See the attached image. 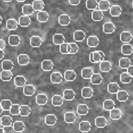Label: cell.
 Returning <instances> with one entry per match:
<instances>
[{
	"instance_id": "13",
	"label": "cell",
	"mask_w": 133,
	"mask_h": 133,
	"mask_svg": "<svg viewBox=\"0 0 133 133\" xmlns=\"http://www.w3.org/2000/svg\"><path fill=\"white\" fill-rule=\"evenodd\" d=\"M18 21L13 18L7 19L6 22V27L9 31H15L18 28Z\"/></svg>"
},
{
	"instance_id": "57",
	"label": "cell",
	"mask_w": 133,
	"mask_h": 133,
	"mask_svg": "<svg viewBox=\"0 0 133 133\" xmlns=\"http://www.w3.org/2000/svg\"><path fill=\"white\" fill-rule=\"evenodd\" d=\"M4 57H5V52H4V50L0 49V60L3 59Z\"/></svg>"
},
{
	"instance_id": "4",
	"label": "cell",
	"mask_w": 133,
	"mask_h": 133,
	"mask_svg": "<svg viewBox=\"0 0 133 133\" xmlns=\"http://www.w3.org/2000/svg\"><path fill=\"white\" fill-rule=\"evenodd\" d=\"M31 19L29 16L22 15L18 19V24L22 27H27L31 24Z\"/></svg>"
},
{
	"instance_id": "41",
	"label": "cell",
	"mask_w": 133,
	"mask_h": 133,
	"mask_svg": "<svg viewBox=\"0 0 133 133\" xmlns=\"http://www.w3.org/2000/svg\"><path fill=\"white\" fill-rule=\"evenodd\" d=\"M22 10L23 15L27 16L32 15L33 14L34 11H35L33 7V5H31V4H25L22 6Z\"/></svg>"
},
{
	"instance_id": "28",
	"label": "cell",
	"mask_w": 133,
	"mask_h": 133,
	"mask_svg": "<svg viewBox=\"0 0 133 133\" xmlns=\"http://www.w3.org/2000/svg\"><path fill=\"white\" fill-rule=\"evenodd\" d=\"M91 129V125L88 121H82L79 123V130L82 132H89Z\"/></svg>"
},
{
	"instance_id": "55",
	"label": "cell",
	"mask_w": 133,
	"mask_h": 133,
	"mask_svg": "<svg viewBox=\"0 0 133 133\" xmlns=\"http://www.w3.org/2000/svg\"><path fill=\"white\" fill-rule=\"evenodd\" d=\"M6 47V43L3 39H0V49L4 50Z\"/></svg>"
},
{
	"instance_id": "24",
	"label": "cell",
	"mask_w": 133,
	"mask_h": 133,
	"mask_svg": "<svg viewBox=\"0 0 133 133\" xmlns=\"http://www.w3.org/2000/svg\"><path fill=\"white\" fill-rule=\"evenodd\" d=\"M53 66H54V64L53 62L49 59L44 60L41 63L42 70L45 71H51L53 68Z\"/></svg>"
},
{
	"instance_id": "11",
	"label": "cell",
	"mask_w": 133,
	"mask_h": 133,
	"mask_svg": "<svg viewBox=\"0 0 133 133\" xmlns=\"http://www.w3.org/2000/svg\"><path fill=\"white\" fill-rule=\"evenodd\" d=\"M63 76L61 73L59 71L53 72L50 75V81L53 84H59L62 82Z\"/></svg>"
},
{
	"instance_id": "20",
	"label": "cell",
	"mask_w": 133,
	"mask_h": 133,
	"mask_svg": "<svg viewBox=\"0 0 133 133\" xmlns=\"http://www.w3.org/2000/svg\"><path fill=\"white\" fill-rule=\"evenodd\" d=\"M57 118L56 115L52 114H47L45 116V123L48 126H53L56 124Z\"/></svg>"
},
{
	"instance_id": "47",
	"label": "cell",
	"mask_w": 133,
	"mask_h": 133,
	"mask_svg": "<svg viewBox=\"0 0 133 133\" xmlns=\"http://www.w3.org/2000/svg\"><path fill=\"white\" fill-rule=\"evenodd\" d=\"M71 50V46L70 43H65L61 44L59 47V51L62 54H69Z\"/></svg>"
},
{
	"instance_id": "29",
	"label": "cell",
	"mask_w": 133,
	"mask_h": 133,
	"mask_svg": "<svg viewBox=\"0 0 133 133\" xmlns=\"http://www.w3.org/2000/svg\"><path fill=\"white\" fill-rule=\"evenodd\" d=\"M76 93L73 90L66 89L64 90L63 97L64 99L66 100V101H72V100L74 99Z\"/></svg>"
},
{
	"instance_id": "56",
	"label": "cell",
	"mask_w": 133,
	"mask_h": 133,
	"mask_svg": "<svg viewBox=\"0 0 133 133\" xmlns=\"http://www.w3.org/2000/svg\"><path fill=\"white\" fill-rule=\"evenodd\" d=\"M126 70H127V72L133 77V65H130Z\"/></svg>"
},
{
	"instance_id": "21",
	"label": "cell",
	"mask_w": 133,
	"mask_h": 133,
	"mask_svg": "<svg viewBox=\"0 0 133 133\" xmlns=\"http://www.w3.org/2000/svg\"><path fill=\"white\" fill-rule=\"evenodd\" d=\"M64 120L67 123H73L76 120V115L73 112H66L64 115Z\"/></svg>"
},
{
	"instance_id": "46",
	"label": "cell",
	"mask_w": 133,
	"mask_h": 133,
	"mask_svg": "<svg viewBox=\"0 0 133 133\" xmlns=\"http://www.w3.org/2000/svg\"><path fill=\"white\" fill-rule=\"evenodd\" d=\"M31 112V109L28 105H20V115L22 117H27L30 115Z\"/></svg>"
},
{
	"instance_id": "18",
	"label": "cell",
	"mask_w": 133,
	"mask_h": 133,
	"mask_svg": "<svg viewBox=\"0 0 133 133\" xmlns=\"http://www.w3.org/2000/svg\"><path fill=\"white\" fill-rule=\"evenodd\" d=\"M49 14L46 11L40 10V11H39V12L37 14V19L38 22H40V23L46 22L49 19Z\"/></svg>"
},
{
	"instance_id": "6",
	"label": "cell",
	"mask_w": 133,
	"mask_h": 133,
	"mask_svg": "<svg viewBox=\"0 0 133 133\" xmlns=\"http://www.w3.org/2000/svg\"><path fill=\"white\" fill-rule=\"evenodd\" d=\"M81 94L82 97L84 99H89L93 97L94 94V91L92 88L89 87H83L81 90Z\"/></svg>"
},
{
	"instance_id": "43",
	"label": "cell",
	"mask_w": 133,
	"mask_h": 133,
	"mask_svg": "<svg viewBox=\"0 0 133 133\" xmlns=\"http://www.w3.org/2000/svg\"><path fill=\"white\" fill-rule=\"evenodd\" d=\"M32 5L35 11H40L44 9L45 4L43 0H34L33 1Z\"/></svg>"
},
{
	"instance_id": "2",
	"label": "cell",
	"mask_w": 133,
	"mask_h": 133,
	"mask_svg": "<svg viewBox=\"0 0 133 133\" xmlns=\"http://www.w3.org/2000/svg\"><path fill=\"white\" fill-rule=\"evenodd\" d=\"M104 16V14L103 13V11H102L100 9L93 10L91 13V18L95 22H100L102 20Z\"/></svg>"
},
{
	"instance_id": "30",
	"label": "cell",
	"mask_w": 133,
	"mask_h": 133,
	"mask_svg": "<svg viewBox=\"0 0 133 133\" xmlns=\"http://www.w3.org/2000/svg\"><path fill=\"white\" fill-rule=\"evenodd\" d=\"M65 41V37L63 34L57 33L53 36V43L55 45H60Z\"/></svg>"
},
{
	"instance_id": "33",
	"label": "cell",
	"mask_w": 133,
	"mask_h": 133,
	"mask_svg": "<svg viewBox=\"0 0 133 133\" xmlns=\"http://www.w3.org/2000/svg\"><path fill=\"white\" fill-rule=\"evenodd\" d=\"M48 97L44 94H39L36 96V103L39 105H44L48 103Z\"/></svg>"
},
{
	"instance_id": "7",
	"label": "cell",
	"mask_w": 133,
	"mask_h": 133,
	"mask_svg": "<svg viewBox=\"0 0 133 133\" xmlns=\"http://www.w3.org/2000/svg\"><path fill=\"white\" fill-rule=\"evenodd\" d=\"M99 38L96 36L91 35L87 39V44L89 48H96L99 44Z\"/></svg>"
},
{
	"instance_id": "8",
	"label": "cell",
	"mask_w": 133,
	"mask_h": 133,
	"mask_svg": "<svg viewBox=\"0 0 133 133\" xmlns=\"http://www.w3.org/2000/svg\"><path fill=\"white\" fill-rule=\"evenodd\" d=\"M99 68L102 72H109L112 68V64L110 61H102L100 62Z\"/></svg>"
},
{
	"instance_id": "17",
	"label": "cell",
	"mask_w": 133,
	"mask_h": 133,
	"mask_svg": "<svg viewBox=\"0 0 133 133\" xmlns=\"http://www.w3.org/2000/svg\"><path fill=\"white\" fill-rule=\"evenodd\" d=\"M36 88L33 84H26L23 87V94L26 96H33L35 93Z\"/></svg>"
},
{
	"instance_id": "59",
	"label": "cell",
	"mask_w": 133,
	"mask_h": 133,
	"mask_svg": "<svg viewBox=\"0 0 133 133\" xmlns=\"http://www.w3.org/2000/svg\"><path fill=\"white\" fill-rule=\"evenodd\" d=\"M0 133H4L3 128H1V127H0Z\"/></svg>"
},
{
	"instance_id": "63",
	"label": "cell",
	"mask_w": 133,
	"mask_h": 133,
	"mask_svg": "<svg viewBox=\"0 0 133 133\" xmlns=\"http://www.w3.org/2000/svg\"><path fill=\"white\" fill-rule=\"evenodd\" d=\"M1 125H1V118H0V127H1Z\"/></svg>"
},
{
	"instance_id": "27",
	"label": "cell",
	"mask_w": 133,
	"mask_h": 133,
	"mask_svg": "<svg viewBox=\"0 0 133 133\" xmlns=\"http://www.w3.org/2000/svg\"><path fill=\"white\" fill-rule=\"evenodd\" d=\"M73 38L76 42H83L86 38V33L82 30H77L73 33Z\"/></svg>"
},
{
	"instance_id": "48",
	"label": "cell",
	"mask_w": 133,
	"mask_h": 133,
	"mask_svg": "<svg viewBox=\"0 0 133 133\" xmlns=\"http://www.w3.org/2000/svg\"><path fill=\"white\" fill-rule=\"evenodd\" d=\"M86 8L88 10H95L98 8L99 2L96 0H87L86 1Z\"/></svg>"
},
{
	"instance_id": "39",
	"label": "cell",
	"mask_w": 133,
	"mask_h": 133,
	"mask_svg": "<svg viewBox=\"0 0 133 133\" xmlns=\"http://www.w3.org/2000/svg\"><path fill=\"white\" fill-rule=\"evenodd\" d=\"M131 64V61L127 57H122L119 61V66L121 69H127Z\"/></svg>"
},
{
	"instance_id": "50",
	"label": "cell",
	"mask_w": 133,
	"mask_h": 133,
	"mask_svg": "<svg viewBox=\"0 0 133 133\" xmlns=\"http://www.w3.org/2000/svg\"><path fill=\"white\" fill-rule=\"evenodd\" d=\"M0 104H1L4 111H9L12 105H13V103L9 99H3L1 101Z\"/></svg>"
},
{
	"instance_id": "19",
	"label": "cell",
	"mask_w": 133,
	"mask_h": 133,
	"mask_svg": "<svg viewBox=\"0 0 133 133\" xmlns=\"http://www.w3.org/2000/svg\"><path fill=\"white\" fill-rule=\"evenodd\" d=\"M26 77L23 75H17L14 79V84L16 87H23L26 84Z\"/></svg>"
},
{
	"instance_id": "42",
	"label": "cell",
	"mask_w": 133,
	"mask_h": 133,
	"mask_svg": "<svg viewBox=\"0 0 133 133\" xmlns=\"http://www.w3.org/2000/svg\"><path fill=\"white\" fill-rule=\"evenodd\" d=\"M132 77L126 71L121 73L120 75V81L123 84H129L132 81Z\"/></svg>"
},
{
	"instance_id": "51",
	"label": "cell",
	"mask_w": 133,
	"mask_h": 133,
	"mask_svg": "<svg viewBox=\"0 0 133 133\" xmlns=\"http://www.w3.org/2000/svg\"><path fill=\"white\" fill-rule=\"evenodd\" d=\"M10 114L13 116H18L20 115V105L18 104H13L10 107Z\"/></svg>"
},
{
	"instance_id": "10",
	"label": "cell",
	"mask_w": 133,
	"mask_h": 133,
	"mask_svg": "<svg viewBox=\"0 0 133 133\" xmlns=\"http://www.w3.org/2000/svg\"><path fill=\"white\" fill-rule=\"evenodd\" d=\"M123 10L119 5H114L111 6L110 9V14L113 17H119L122 14Z\"/></svg>"
},
{
	"instance_id": "9",
	"label": "cell",
	"mask_w": 133,
	"mask_h": 133,
	"mask_svg": "<svg viewBox=\"0 0 133 133\" xmlns=\"http://www.w3.org/2000/svg\"><path fill=\"white\" fill-rule=\"evenodd\" d=\"M89 108L86 104H79L76 107L77 114L80 116H86L88 114Z\"/></svg>"
},
{
	"instance_id": "5",
	"label": "cell",
	"mask_w": 133,
	"mask_h": 133,
	"mask_svg": "<svg viewBox=\"0 0 133 133\" xmlns=\"http://www.w3.org/2000/svg\"><path fill=\"white\" fill-rule=\"evenodd\" d=\"M43 44V39L38 35H34L30 38V45L33 48H39Z\"/></svg>"
},
{
	"instance_id": "23",
	"label": "cell",
	"mask_w": 133,
	"mask_h": 133,
	"mask_svg": "<svg viewBox=\"0 0 133 133\" xmlns=\"http://www.w3.org/2000/svg\"><path fill=\"white\" fill-rule=\"evenodd\" d=\"M64 99L63 97L61 95H54L52 97V104L54 107H60L63 104Z\"/></svg>"
},
{
	"instance_id": "61",
	"label": "cell",
	"mask_w": 133,
	"mask_h": 133,
	"mask_svg": "<svg viewBox=\"0 0 133 133\" xmlns=\"http://www.w3.org/2000/svg\"><path fill=\"white\" fill-rule=\"evenodd\" d=\"M3 1L4 2H10V1H12L13 0H3Z\"/></svg>"
},
{
	"instance_id": "45",
	"label": "cell",
	"mask_w": 133,
	"mask_h": 133,
	"mask_svg": "<svg viewBox=\"0 0 133 133\" xmlns=\"http://www.w3.org/2000/svg\"><path fill=\"white\" fill-rule=\"evenodd\" d=\"M14 63L11 60H4L1 63V68L3 70L11 71L14 68Z\"/></svg>"
},
{
	"instance_id": "53",
	"label": "cell",
	"mask_w": 133,
	"mask_h": 133,
	"mask_svg": "<svg viewBox=\"0 0 133 133\" xmlns=\"http://www.w3.org/2000/svg\"><path fill=\"white\" fill-rule=\"evenodd\" d=\"M4 129V133H14V128H13V126L9 125V126H5L3 127Z\"/></svg>"
},
{
	"instance_id": "62",
	"label": "cell",
	"mask_w": 133,
	"mask_h": 133,
	"mask_svg": "<svg viewBox=\"0 0 133 133\" xmlns=\"http://www.w3.org/2000/svg\"><path fill=\"white\" fill-rule=\"evenodd\" d=\"M18 2H24L25 1H26V0H16Z\"/></svg>"
},
{
	"instance_id": "31",
	"label": "cell",
	"mask_w": 133,
	"mask_h": 133,
	"mask_svg": "<svg viewBox=\"0 0 133 133\" xmlns=\"http://www.w3.org/2000/svg\"><path fill=\"white\" fill-rule=\"evenodd\" d=\"M13 77V74L11 71L8 70H3L0 74V78L1 81L4 82L10 81Z\"/></svg>"
},
{
	"instance_id": "15",
	"label": "cell",
	"mask_w": 133,
	"mask_h": 133,
	"mask_svg": "<svg viewBox=\"0 0 133 133\" xmlns=\"http://www.w3.org/2000/svg\"><path fill=\"white\" fill-rule=\"evenodd\" d=\"M108 121L104 116H98L95 118V124L97 128H104L107 125Z\"/></svg>"
},
{
	"instance_id": "60",
	"label": "cell",
	"mask_w": 133,
	"mask_h": 133,
	"mask_svg": "<svg viewBox=\"0 0 133 133\" xmlns=\"http://www.w3.org/2000/svg\"><path fill=\"white\" fill-rule=\"evenodd\" d=\"M2 22H3V18H2V17H1V16L0 15V25L1 24Z\"/></svg>"
},
{
	"instance_id": "37",
	"label": "cell",
	"mask_w": 133,
	"mask_h": 133,
	"mask_svg": "<svg viewBox=\"0 0 133 133\" xmlns=\"http://www.w3.org/2000/svg\"><path fill=\"white\" fill-rule=\"evenodd\" d=\"M13 126L16 132H22L26 128L25 123L22 121H16L14 122Z\"/></svg>"
},
{
	"instance_id": "58",
	"label": "cell",
	"mask_w": 133,
	"mask_h": 133,
	"mask_svg": "<svg viewBox=\"0 0 133 133\" xmlns=\"http://www.w3.org/2000/svg\"><path fill=\"white\" fill-rule=\"evenodd\" d=\"M3 111H4V110H3V109L2 107H1V104H0V115H1V114H2V113H3Z\"/></svg>"
},
{
	"instance_id": "64",
	"label": "cell",
	"mask_w": 133,
	"mask_h": 133,
	"mask_svg": "<svg viewBox=\"0 0 133 133\" xmlns=\"http://www.w3.org/2000/svg\"><path fill=\"white\" fill-rule=\"evenodd\" d=\"M132 8H133V2H132Z\"/></svg>"
},
{
	"instance_id": "26",
	"label": "cell",
	"mask_w": 133,
	"mask_h": 133,
	"mask_svg": "<svg viewBox=\"0 0 133 133\" xmlns=\"http://www.w3.org/2000/svg\"><path fill=\"white\" fill-rule=\"evenodd\" d=\"M20 43L21 38L18 35H12L9 37V44L11 46H18Z\"/></svg>"
},
{
	"instance_id": "54",
	"label": "cell",
	"mask_w": 133,
	"mask_h": 133,
	"mask_svg": "<svg viewBox=\"0 0 133 133\" xmlns=\"http://www.w3.org/2000/svg\"><path fill=\"white\" fill-rule=\"evenodd\" d=\"M69 3L71 5H78L81 2V0H69Z\"/></svg>"
},
{
	"instance_id": "35",
	"label": "cell",
	"mask_w": 133,
	"mask_h": 133,
	"mask_svg": "<svg viewBox=\"0 0 133 133\" xmlns=\"http://www.w3.org/2000/svg\"><path fill=\"white\" fill-rule=\"evenodd\" d=\"M116 94L117 99L119 102H125L129 98V94L126 90H119Z\"/></svg>"
},
{
	"instance_id": "3",
	"label": "cell",
	"mask_w": 133,
	"mask_h": 133,
	"mask_svg": "<svg viewBox=\"0 0 133 133\" xmlns=\"http://www.w3.org/2000/svg\"><path fill=\"white\" fill-rule=\"evenodd\" d=\"M103 32L106 34H112L116 30V25L111 22H106L103 25Z\"/></svg>"
},
{
	"instance_id": "49",
	"label": "cell",
	"mask_w": 133,
	"mask_h": 133,
	"mask_svg": "<svg viewBox=\"0 0 133 133\" xmlns=\"http://www.w3.org/2000/svg\"><path fill=\"white\" fill-rule=\"evenodd\" d=\"M1 125L3 127L11 125L13 123V119L10 116L4 115L1 117Z\"/></svg>"
},
{
	"instance_id": "12",
	"label": "cell",
	"mask_w": 133,
	"mask_h": 133,
	"mask_svg": "<svg viewBox=\"0 0 133 133\" xmlns=\"http://www.w3.org/2000/svg\"><path fill=\"white\" fill-rule=\"evenodd\" d=\"M71 22L70 17L66 14H63L58 18V22L61 26H67Z\"/></svg>"
},
{
	"instance_id": "22",
	"label": "cell",
	"mask_w": 133,
	"mask_h": 133,
	"mask_svg": "<svg viewBox=\"0 0 133 133\" xmlns=\"http://www.w3.org/2000/svg\"><path fill=\"white\" fill-rule=\"evenodd\" d=\"M132 39V35L129 31H123L120 34V40L123 43H129Z\"/></svg>"
},
{
	"instance_id": "40",
	"label": "cell",
	"mask_w": 133,
	"mask_h": 133,
	"mask_svg": "<svg viewBox=\"0 0 133 133\" xmlns=\"http://www.w3.org/2000/svg\"><path fill=\"white\" fill-rule=\"evenodd\" d=\"M93 74V70L91 68H84L82 69L81 75H82V77L83 79H90Z\"/></svg>"
},
{
	"instance_id": "36",
	"label": "cell",
	"mask_w": 133,
	"mask_h": 133,
	"mask_svg": "<svg viewBox=\"0 0 133 133\" xmlns=\"http://www.w3.org/2000/svg\"><path fill=\"white\" fill-rule=\"evenodd\" d=\"M116 107V103L112 99H106L104 100L102 104L103 109L106 111H110Z\"/></svg>"
},
{
	"instance_id": "34",
	"label": "cell",
	"mask_w": 133,
	"mask_h": 133,
	"mask_svg": "<svg viewBox=\"0 0 133 133\" xmlns=\"http://www.w3.org/2000/svg\"><path fill=\"white\" fill-rule=\"evenodd\" d=\"M120 90V87L118 83L116 82H112L108 84V92L110 94H117Z\"/></svg>"
},
{
	"instance_id": "1",
	"label": "cell",
	"mask_w": 133,
	"mask_h": 133,
	"mask_svg": "<svg viewBox=\"0 0 133 133\" xmlns=\"http://www.w3.org/2000/svg\"><path fill=\"white\" fill-rule=\"evenodd\" d=\"M105 54L102 51H95L91 52L89 55V61L91 63H99L104 61Z\"/></svg>"
},
{
	"instance_id": "14",
	"label": "cell",
	"mask_w": 133,
	"mask_h": 133,
	"mask_svg": "<svg viewBox=\"0 0 133 133\" xmlns=\"http://www.w3.org/2000/svg\"><path fill=\"white\" fill-rule=\"evenodd\" d=\"M110 117L113 120H119L122 117V112L119 109L114 108L110 111Z\"/></svg>"
},
{
	"instance_id": "52",
	"label": "cell",
	"mask_w": 133,
	"mask_h": 133,
	"mask_svg": "<svg viewBox=\"0 0 133 133\" xmlns=\"http://www.w3.org/2000/svg\"><path fill=\"white\" fill-rule=\"evenodd\" d=\"M70 46H71V50H70V52L69 54L74 55L76 53H77L78 52V50H79V46L76 43H70Z\"/></svg>"
},
{
	"instance_id": "38",
	"label": "cell",
	"mask_w": 133,
	"mask_h": 133,
	"mask_svg": "<svg viewBox=\"0 0 133 133\" xmlns=\"http://www.w3.org/2000/svg\"><path fill=\"white\" fill-rule=\"evenodd\" d=\"M99 9L101 10L102 11H107L110 10L111 7V4L108 0H100L99 1V5H98Z\"/></svg>"
},
{
	"instance_id": "25",
	"label": "cell",
	"mask_w": 133,
	"mask_h": 133,
	"mask_svg": "<svg viewBox=\"0 0 133 133\" xmlns=\"http://www.w3.org/2000/svg\"><path fill=\"white\" fill-rule=\"evenodd\" d=\"M76 74L72 70H66V71H65V74H64V78H65L66 81H74L76 78Z\"/></svg>"
},
{
	"instance_id": "32",
	"label": "cell",
	"mask_w": 133,
	"mask_h": 133,
	"mask_svg": "<svg viewBox=\"0 0 133 133\" xmlns=\"http://www.w3.org/2000/svg\"><path fill=\"white\" fill-rule=\"evenodd\" d=\"M121 53L123 55H130L133 53V46L130 44L126 43L121 46Z\"/></svg>"
},
{
	"instance_id": "44",
	"label": "cell",
	"mask_w": 133,
	"mask_h": 133,
	"mask_svg": "<svg viewBox=\"0 0 133 133\" xmlns=\"http://www.w3.org/2000/svg\"><path fill=\"white\" fill-rule=\"evenodd\" d=\"M90 80H91V83L93 84L98 85V84H101L103 81V77L100 74H93Z\"/></svg>"
},
{
	"instance_id": "16",
	"label": "cell",
	"mask_w": 133,
	"mask_h": 133,
	"mask_svg": "<svg viewBox=\"0 0 133 133\" xmlns=\"http://www.w3.org/2000/svg\"><path fill=\"white\" fill-rule=\"evenodd\" d=\"M17 61L20 66H27L30 62V58L27 54H20L18 55Z\"/></svg>"
}]
</instances>
